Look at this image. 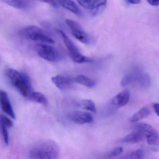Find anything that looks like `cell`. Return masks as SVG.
Here are the masks:
<instances>
[{"instance_id": "1", "label": "cell", "mask_w": 159, "mask_h": 159, "mask_svg": "<svg viewBox=\"0 0 159 159\" xmlns=\"http://www.w3.org/2000/svg\"><path fill=\"white\" fill-rule=\"evenodd\" d=\"M60 149L58 144L52 139L38 141L33 145L29 151L31 159H57Z\"/></svg>"}, {"instance_id": "2", "label": "cell", "mask_w": 159, "mask_h": 159, "mask_svg": "<svg viewBox=\"0 0 159 159\" xmlns=\"http://www.w3.org/2000/svg\"><path fill=\"white\" fill-rule=\"evenodd\" d=\"M6 78L10 84L22 96L28 98L32 93V85L29 76L14 69L8 68L5 71Z\"/></svg>"}, {"instance_id": "3", "label": "cell", "mask_w": 159, "mask_h": 159, "mask_svg": "<svg viewBox=\"0 0 159 159\" xmlns=\"http://www.w3.org/2000/svg\"><path fill=\"white\" fill-rule=\"evenodd\" d=\"M58 32L61 36L63 42L68 51L70 56L74 63L77 64H84L93 62V59L84 56L81 53L80 50L76 46V44L63 31L58 30Z\"/></svg>"}, {"instance_id": "4", "label": "cell", "mask_w": 159, "mask_h": 159, "mask_svg": "<svg viewBox=\"0 0 159 159\" xmlns=\"http://www.w3.org/2000/svg\"><path fill=\"white\" fill-rule=\"evenodd\" d=\"M37 53L43 59L52 62H57L63 58V55L58 49L46 44H37Z\"/></svg>"}, {"instance_id": "5", "label": "cell", "mask_w": 159, "mask_h": 159, "mask_svg": "<svg viewBox=\"0 0 159 159\" xmlns=\"http://www.w3.org/2000/svg\"><path fill=\"white\" fill-rule=\"evenodd\" d=\"M23 34L27 39L42 43L53 44L54 40L41 29L36 26H29L23 30Z\"/></svg>"}, {"instance_id": "6", "label": "cell", "mask_w": 159, "mask_h": 159, "mask_svg": "<svg viewBox=\"0 0 159 159\" xmlns=\"http://www.w3.org/2000/svg\"><path fill=\"white\" fill-rule=\"evenodd\" d=\"M65 22L75 39L84 44H88L90 43V36L79 23L69 19H66Z\"/></svg>"}, {"instance_id": "7", "label": "cell", "mask_w": 159, "mask_h": 159, "mask_svg": "<svg viewBox=\"0 0 159 159\" xmlns=\"http://www.w3.org/2000/svg\"><path fill=\"white\" fill-rule=\"evenodd\" d=\"M67 118L74 123L84 125L93 122V115L87 111L78 110L70 111L67 114Z\"/></svg>"}, {"instance_id": "8", "label": "cell", "mask_w": 159, "mask_h": 159, "mask_svg": "<svg viewBox=\"0 0 159 159\" xmlns=\"http://www.w3.org/2000/svg\"><path fill=\"white\" fill-rule=\"evenodd\" d=\"M81 7L91 11L93 15H97L103 11L107 4L106 1H78Z\"/></svg>"}, {"instance_id": "9", "label": "cell", "mask_w": 159, "mask_h": 159, "mask_svg": "<svg viewBox=\"0 0 159 159\" xmlns=\"http://www.w3.org/2000/svg\"><path fill=\"white\" fill-rule=\"evenodd\" d=\"M53 83L61 90H67L73 86L74 80L63 75H58L52 77Z\"/></svg>"}, {"instance_id": "10", "label": "cell", "mask_w": 159, "mask_h": 159, "mask_svg": "<svg viewBox=\"0 0 159 159\" xmlns=\"http://www.w3.org/2000/svg\"><path fill=\"white\" fill-rule=\"evenodd\" d=\"M0 104L2 110L11 118L16 119L15 113L11 104L7 93L1 90L0 92Z\"/></svg>"}, {"instance_id": "11", "label": "cell", "mask_w": 159, "mask_h": 159, "mask_svg": "<svg viewBox=\"0 0 159 159\" xmlns=\"http://www.w3.org/2000/svg\"><path fill=\"white\" fill-rule=\"evenodd\" d=\"M130 93L128 90H124L116 95L110 101V105L115 108H120L126 105L130 100Z\"/></svg>"}, {"instance_id": "12", "label": "cell", "mask_w": 159, "mask_h": 159, "mask_svg": "<svg viewBox=\"0 0 159 159\" xmlns=\"http://www.w3.org/2000/svg\"><path fill=\"white\" fill-rule=\"evenodd\" d=\"M151 82V78L148 74L143 72H135L134 83H136L141 88L144 89L148 88L150 85Z\"/></svg>"}, {"instance_id": "13", "label": "cell", "mask_w": 159, "mask_h": 159, "mask_svg": "<svg viewBox=\"0 0 159 159\" xmlns=\"http://www.w3.org/2000/svg\"><path fill=\"white\" fill-rule=\"evenodd\" d=\"M59 6L68 10L77 16H81V10L75 2L72 1H57Z\"/></svg>"}, {"instance_id": "14", "label": "cell", "mask_w": 159, "mask_h": 159, "mask_svg": "<svg viewBox=\"0 0 159 159\" xmlns=\"http://www.w3.org/2000/svg\"><path fill=\"white\" fill-rule=\"evenodd\" d=\"M136 130L142 133L146 137L159 134L158 131L153 126L145 123L138 124L136 125Z\"/></svg>"}, {"instance_id": "15", "label": "cell", "mask_w": 159, "mask_h": 159, "mask_svg": "<svg viewBox=\"0 0 159 159\" xmlns=\"http://www.w3.org/2000/svg\"><path fill=\"white\" fill-rule=\"evenodd\" d=\"M3 2L11 7H13L15 9L23 10V11L27 10L30 6V2L27 1L4 0L3 1Z\"/></svg>"}, {"instance_id": "16", "label": "cell", "mask_w": 159, "mask_h": 159, "mask_svg": "<svg viewBox=\"0 0 159 159\" xmlns=\"http://www.w3.org/2000/svg\"><path fill=\"white\" fill-rule=\"evenodd\" d=\"M143 137L144 135L142 133L136 130L125 136L123 139L122 141L125 143L135 144L141 141L143 139Z\"/></svg>"}, {"instance_id": "17", "label": "cell", "mask_w": 159, "mask_h": 159, "mask_svg": "<svg viewBox=\"0 0 159 159\" xmlns=\"http://www.w3.org/2000/svg\"><path fill=\"white\" fill-rule=\"evenodd\" d=\"M73 80L75 82L84 85L88 88H93L96 84V82L94 80L84 75H78Z\"/></svg>"}, {"instance_id": "18", "label": "cell", "mask_w": 159, "mask_h": 159, "mask_svg": "<svg viewBox=\"0 0 159 159\" xmlns=\"http://www.w3.org/2000/svg\"><path fill=\"white\" fill-rule=\"evenodd\" d=\"M76 105L78 107L80 108L91 111L93 113H96L97 110L95 104L91 99L81 100L80 102H77Z\"/></svg>"}, {"instance_id": "19", "label": "cell", "mask_w": 159, "mask_h": 159, "mask_svg": "<svg viewBox=\"0 0 159 159\" xmlns=\"http://www.w3.org/2000/svg\"><path fill=\"white\" fill-rule=\"evenodd\" d=\"M151 112L149 109L147 107H144L140 109L137 112L132 115L130 120L132 123H135L144 119L150 115Z\"/></svg>"}, {"instance_id": "20", "label": "cell", "mask_w": 159, "mask_h": 159, "mask_svg": "<svg viewBox=\"0 0 159 159\" xmlns=\"http://www.w3.org/2000/svg\"><path fill=\"white\" fill-rule=\"evenodd\" d=\"M28 98L31 101L42 104L43 106H47L48 104L47 98L43 94L40 92H32Z\"/></svg>"}, {"instance_id": "21", "label": "cell", "mask_w": 159, "mask_h": 159, "mask_svg": "<svg viewBox=\"0 0 159 159\" xmlns=\"http://www.w3.org/2000/svg\"><path fill=\"white\" fill-rule=\"evenodd\" d=\"M144 156V151L142 149H138L124 156L120 159H142Z\"/></svg>"}, {"instance_id": "22", "label": "cell", "mask_w": 159, "mask_h": 159, "mask_svg": "<svg viewBox=\"0 0 159 159\" xmlns=\"http://www.w3.org/2000/svg\"><path fill=\"white\" fill-rule=\"evenodd\" d=\"M135 72L130 73L125 76L121 81V85L123 87L134 83Z\"/></svg>"}, {"instance_id": "23", "label": "cell", "mask_w": 159, "mask_h": 159, "mask_svg": "<svg viewBox=\"0 0 159 159\" xmlns=\"http://www.w3.org/2000/svg\"><path fill=\"white\" fill-rule=\"evenodd\" d=\"M146 138L148 145L159 147V135L151 136Z\"/></svg>"}, {"instance_id": "24", "label": "cell", "mask_w": 159, "mask_h": 159, "mask_svg": "<svg viewBox=\"0 0 159 159\" xmlns=\"http://www.w3.org/2000/svg\"><path fill=\"white\" fill-rule=\"evenodd\" d=\"M1 125L5 126L7 128H11L13 126L12 121L5 115L1 114Z\"/></svg>"}, {"instance_id": "25", "label": "cell", "mask_w": 159, "mask_h": 159, "mask_svg": "<svg viewBox=\"0 0 159 159\" xmlns=\"http://www.w3.org/2000/svg\"><path fill=\"white\" fill-rule=\"evenodd\" d=\"M7 129L8 128L7 127L1 125L2 133V136L4 139V143L5 145L8 146L10 142V138H9V132Z\"/></svg>"}, {"instance_id": "26", "label": "cell", "mask_w": 159, "mask_h": 159, "mask_svg": "<svg viewBox=\"0 0 159 159\" xmlns=\"http://www.w3.org/2000/svg\"><path fill=\"white\" fill-rule=\"evenodd\" d=\"M123 151V149L122 147H118L111 151V152L110 153L109 156L112 157H116L122 153Z\"/></svg>"}, {"instance_id": "27", "label": "cell", "mask_w": 159, "mask_h": 159, "mask_svg": "<svg viewBox=\"0 0 159 159\" xmlns=\"http://www.w3.org/2000/svg\"><path fill=\"white\" fill-rule=\"evenodd\" d=\"M153 108L155 113L159 117V103H154Z\"/></svg>"}, {"instance_id": "28", "label": "cell", "mask_w": 159, "mask_h": 159, "mask_svg": "<svg viewBox=\"0 0 159 159\" xmlns=\"http://www.w3.org/2000/svg\"><path fill=\"white\" fill-rule=\"evenodd\" d=\"M148 2L149 4L153 6H157L159 5V0H157V1L149 0V1H148Z\"/></svg>"}, {"instance_id": "29", "label": "cell", "mask_w": 159, "mask_h": 159, "mask_svg": "<svg viewBox=\"0 0 159 159\" xmlns=\"http://www.w3.org/2000/svg\"><path fill=\"white\" fill-rule=\"evenodd\" d=\"M125 2H127L128 4H137L140 3V1L138 0H127L125 1Z\"/></svg>"}]
</instances>
